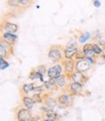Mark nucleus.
I'll use <instances>...</instances> for the list:
<instances>
[{
    "label": "nucleus",
    "instance_id": "1",
    "mask_svg": "<svg viewBox=\"0 0 105 121\" xmlns=\"http://www.w3.org/2000/svg\"><path fill=\"white\" fill-rule=\"evenodd\" d=\"M48 57L52 63H60L62 60L64 59L63 56V48L61 46H57L54 45L50 47L48 50Z\"/></svg>",
    "mask_w": 105,
    "mask_h": 121
},
{
    "label": "nucleus",
    "instance_id": "2",
    "mask_svg": "<svg viewBox=\"0 0 105 121\" xmlns=\"http://www.w3.org/2000/svg\"><path fill=\"white\" fill-rule=\"evenodd\" d=\"M57 99V107L60 109H65L67 108H70L73 106V103H74V96L71 95L68 92H63L60 95H58Z\"/></svg>",
    "mask_w": 105,
    "mask_h": 121
},
{
    "label": "nucleus",
    "instance_id": "3",
    "mask_svg": "<svg viewBox=\"0 0 105 121\" xmlns=\"http://www.w3.org/2000/svg\"><path fill=\"white\" fill-rule=\"evenodd\" d=\"M79 48L77 47L76 42H69L63 48V56L65 59H73L78 53Z\"/></svg>",
    "mask_w": 105,
    "mask_h": 121
},
{
    "label": "nucleus",
    "instance_id": "4",
    "mask_svg": "<svg viewBox=\"0 0 105 121\" xmlns=\"http://www.w3.org/2000/svg\"><path fill=\"white\" fill-rule=\"evenodd\" d=\"M33 115L31 110L25 108H18L16 110V121H32Z\"/></svg>",
    "mask_w": 105,
    "mask_h": 121
},
{
    "label": "nucleus",
    "instance_id": "5",
    "mask_svg": "<svg viewBox=\"0 0 105 121\" xmlns=\"http://www.w3.org/2000/svg\"><path fill=\"white\" fill-rule=\"evenodd\" d=\"M84 85L78 83V82H69L67 87L63 90L65 92H68L70 93L71 95L73 96H82L83 93H84V88H83Z\"/></svg>",
    "mask_w": 105,
    "mask_h": 121
},
{
    "label": "nucleus",
    "instance_id": "6",
    "mask_svg": "<svg viewBox=\"0 0 105 121\" xmlns=\"http://www.w3.org/2000/svg\"><path fill=\"white\" fill-rule=\"evenodd\" d=\"M40 110L43 113L44 118L50 120V121H57L60 118V115L56 112L55 109H52V108H48L45 106H42L40 107Z\"/></svg>",
    "mask_w": 105,
    "mask_h": 121
},
{
    "label": "nucleus",
    "instance_id": "7",
    "mask_svg": "<svg viewBox=\"0 0 105 121\" xmlns=\"http://www.w3.org/2000/svg\"><path fill=\"white\" fill-rule=\"evenodd\" d=\"M62 67H63V73L69 77L70 75H72L76 71V67H75V60L74 59H63L60 62Z\"/></svg>",
    "mask_w": 105,
    "mask_h": 121
},
{
    "label": "nucleus",
    "instance_id": "8",
    "mask_svg": "<svg viewBox=\"0 0 105 121\" xmlns=\"http://www.w3.org/2000/svg\"><path fill=\"white\" fill-rule=\"evenodd\" d=\"M63 73V67H62L61 63H57L54 66H52L48 69V73L47 76L49 78H57L60 77Z\"/></svg>",
    "mask_w": 105,
    "mask_h": 121
},
{
    "label": "nucleus",
    "instance_id": "9",
    "mask_svg": "<svg viewBox=\"0 0 105 121\" xmlns=\"http://www.w3.org/2000/svg\"><path fill=\"white\" fill-rule=\"evenodd\" d=\"M69 82H78L82 85H84L86 82H88L89 80V77L86 76L84 73H81V72H78V71H75L72 75H70L69 77H67Z\"/></svg>",
    "mask_w": 105,
    "mask_h": 121
},
{
    "label": "nucleus",
    "instance_id": "10",
    "mask_svg": "<svg viewBox=\"0 0 105 121\" xmlns=\"http://www.w3.org/2000/svg\"><path fill=\"white\" fill-rule=\"evenodd\" d=\"M75 67H76V71L78 72H81V73H84L85 74L86 72L90 71L91 70V64L88 61V60L85 58V59H82V60H77L75 61Z\"/></svg>",
    "mask_w": 105,
    "mask_h": 121
},
{
    "label": "nucleus",
    "instance_id": "11",
    "mask_svg": "<svg viewBox=\"0 0 105 121\" xmlns=\"http://www.w3.org/2000/svg\"><path fill=\"white\" fill-rule=\"evenodd\" d=\"M1 41L14 46L16 44V42L18 41V35L15 33H9V32H2V36H1Z\"/></svg>",
    "mask_w": 105,
    "mask_h": 121
},
{
    "label": "nucleus",
    "instance_id": "12",
    "mask_svg": "<svg viewBox=\"0 0 105 121\" xmlns=\"http://www.w3.org/2000/svg\"><path fill=\"white\" fill-rule=\"evenodd\" d=\"M18 25L13 22H3L1 23V30L2 32H9V33H17L18 31Z\"/></svg>",
    "mask_w": 105,
    "mask_h": 121
},
{
    "label": "nucleus",
    "instance_id": "13",
    "mask_svg": "<svg viewBox=\"0 0 105 121\" xmlns=\"http://www.w3.org/2000/svg\"><path fill=\"white\" fill-rule=\"evenodd\" d=\"M56 82H57V85L58 89H61L62 91H63L69 83V79L65 74H62L60 77L56 78Z\"/></svg>",
    "mask_w": 105,
    "mask_h": 121
},
{
    "label": "nucleus",
    "instance_id": "14",
    "mask_svg": "<svg viewBox=\"0 0 105 121\" xmlns=\"http://www.w3.org/2000/svg\"><path fill=\"white\" fill-rule=\"evenodd\" d=\"M22 103H23V106L24 108L31 110L33 108H34V101L32 99V97L29 96V95H23L22 96Z\"/></svg>",
    "mask_w": 105,
    "mask_h": 121
},
{
    "label": "nucleus",
    "instance_id": "15",
    "mask_svg": "<svg viewBox=\"0 0 105 121\" xmlns=\"http://www.w3.org/2000/svg\"><path fill=\"white\" fill-rule=\"evenodd\" d=\"M43 84H44L47 91H50V92L57 91V90L58 89L55 78H48V80H45V82H43Z\"/></svg>",
    "mask_w": 105,
    "mask_h": 121
},
{
    "label": "nucleus",
    "instance_id": "16",
    "mask_svg": "<svg viewBox=\"0 0 105 121\" xmlns=\"http://www.w3.org/2000/svg\"><path fill=\"white\" fill-rule=\"evenodd\" d=\"M44 105H45V107H47L48 108L55 109V108L57 107V105H58L57 99H56V98H54V97H52V96L49 95V96L44 100Z\"/></svg>",
    "mask_w": 105,
    "mask_h": 121
},
{
    "label": "nucleus",
    "instance_id": "17",
    "mask_svg": "<svg viewBox=\"0 0 105 121\" xmlns=\"http://www.w3.org/2000/svg\"><path fill=\"white\" fill-rule=\"evenodd\" d=\"M36 84L33 82H30V83H24L23 84L22 88H20V94L23 95H29L31 92H33V89L35 88Z\"/></svg>",
    "mask_w": 105,
    "mask_h": 121
},
{
    "label": "nucleus",
    "instance_id": "18",
    "mask_svg": "<svg viewBox=\"0 0 105 121\" xmlns=\"http://www.w3.org/2000/svg\"><path fill=\"white\" fill-rule=\"evenodd\" d=\"M28 78L30 80H37V79H39L41 82H45V80H44V75L40 74L36 69H32V70H31L29 75H28Z\"/></svg>",
    "mask_w": 105,
    "mask_h": 121
},
{
    "label": "nucleus",
    "instance_id": "19",
    "mask_svg": "<svg viewBox=\"0 0 105 121\" xmlns=\"http://www.w3.org/2000/svg\"><path fill=\"white\" fill-rule=\"evenodd\" d=\"M91 38V34L90 32H84L78 37V42L81 45H85L86 43H89V40Z\"/></svg>",
    "mask_w": 105,
    "mask_h": 121
},
{
    "label": "nucleus",
    "instance_id": "20",
    "mask_svg": "<svg viewBox=\"0 0 105 121\" xmlns=\"http://www.w3.org/2000/svg\"><path fill=\"white\" fill-rule=\"evenodd\" d=\"M13 52L11 49L7 48L6 47H4L2 44H0V58H7L9 56V54H12Z\"/></svg>",
    "mask_w": 105,
    "mask_h": 121
},
{
    "label": "nucleus",
    "instance_id": "21",
    "mask_svg": "<svg viewBox=\"0 0 105 121\" xmlns=\"http://www.w3.org/2000/svg\"><path fill=\"white\" fill-rule=\"evenodd\" d=\"M92 50L93 52L95 53L96 56H100L102 54V50H103V48L96 42H93L92 43Z\"/></svg>",
    "mask_w": 105,
    "mask_h": 121
},
{
    "label": "nucleus",
    "instance_id": "22",
    "mask_svg": "<svg viewBox=\"0 0 105 121\" xmlns=\"http://www.w3.org/2000/svg\"><path fill=\"white\" fill-rule=\"evenodd\" d=\"M7 5L13 9H19L22 7L19 3V0H7Z\"/></svg>",
    "mask_w": 105,
    "mask_h": 121
},
{
    "label": "nucleus",
    "instance_id": "23",
    "mask_svg": "<svg viewBox=\"0 0 105 121\" xmlns=\"http://www.w3.org/2000/svg\"><path fill=\"white\" fill-rule=\"evenodd\" d=\"M46 88L44 86V84H41V85H36L35 88L33 89V94L34 93H46Z\"/></svg>",
    "mask_w": 105,
    "mask_h": 121
},
{
    "label": "nucleus",
    "instance_id": "24",
    "mask_svg": "<svg viewBox=\"0 0 105 121\" xmlns=\"http://www.w3.org/2000/svg\"><path fill=\"white\" fill-rule=\"evenodd\" d=\"M36 70H37V71H38L40 74L44 75V76L48 73V69H47V66H46V65H39V66L36 67Z\"/></svg>",
    "mask_w": 105,
    "mask_h": 121
},
{
    "label": "nucleus",
    "instance_id": "25",
    "mask_svg": "<svg viewBox=\"0 0 105 121\" xmlns=\"http://www.w3.org/2000/svg\"><path fill=\"white\" fill-rule=\"evenodd\" d=\"M9 63L5 60V58H0V69L1 70H5L9 67Z\"/></svg>",
    "mask_w": 105,
    "mask_h": 121
},
{
    "label": "nucleus",
    "instance_id": "26",
    "mask_svg": "<svg viewBox=\"0 0 105 121\" xmlns=\"http://www.w3.org/2000/svg\"><path fill=\"white\" fill-rule=\"evenodd\" d=\"M85 58H86V57H85V54H84V52H83V50L79 48V52H78V53L75 55L74 60H75V61H77V60H82V59H85Z\"/></svg>",
    "mask_w": 105,
    "mask_h": 121
},
{
    "label": "nucleus",
    "instance_id": "27",
    "mask_svg": "<svg viewBox=\"0 0 105 121\" xmlns=\"http://www.w3.org/2000/svg\"><path fill=\"white\" fill-rule=\"evenodd\" d=\"M19 3L22 7H28L31 4V0H19Z\"/></svg>",
    "mask_w": 105,
    "mask_h": 121
},
{
    "label": "nucleus",
    "instance_id": "28",
    "mask_svg": "<svg viewBox=\"0 0 105 121\" xmlns=\"http://www.w3.org/2000/svg\"><path fill=\"white\" fill-rule=\"evenodd\" d=\"M32 121H43V117L40 115H35V116H33Z\"/></svg>",
    "mask_w": 105,
    "mask_h": 121
},
{
    "label": "nucleus",
    "instance_id": "29",
    "mask_svg": "<svg viewBox=\"0 0 105 121\" xmlns=\"http://www.w3.org/2000/svg\"><path fill=\"white\" fill-rule=\"evenodd\" d=\"M93 5H94V7L99 8L100 7V1L99 0H93Z\"/></svg>",
    "mask_w": 105,
    "mask_h": 121
},
{
    "label": "nucleus",
    "instance_id": "30",
    "mask_svg": "<svg viewBox=\"0 0 105 121\" xmlns=\"http://www.w3.org/2000/svg\"><path fill=\"white\" fill-rule=\"evenodd\" d=\"M100 56H101L102 58H104V59H105V47L103 48V50H102V54H101Z\"/></svg>",
    "mask_w": 105,
    "mask_h": 121
},
{
    "label": "nucleus",
    "instance_id": "31",
    "mask_svg": "<svg viewBox=\"0 0 105 121\" xmlns=\"http://www.w3.org/2000/svg\"><path fill=\"white\" fill-rule=\"evenodd\" d=\"M43 121H50V120H48V119H46V118H43Z\"/></svg>",
    "mask_w": 105,
    "mask_h": 121
}]
</instances>
